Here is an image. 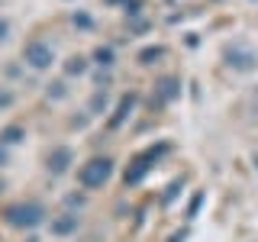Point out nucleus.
<instances>
[{"label":"nucleus","mask_w":258,"mask_h":242,"mask_svg":"<svg viewBox=\"0 0 258 242\" xmlns=\"http://www.w3.org/2000/svg\"><path fill=\"white\" fill-rule=\"evenodd\" d=\"M4 216H7L10 226H39L42 216H45V210L39 204H13V207H7Z\"/></svg>","instance_id":"2"},{"label":"nucleus","mask_w":258,"mask_h":242,"mask_svg":"<svg viewBox=\"0 0 258 242\" xmlns=\"http://www.w3.org/2000/svg\"><path fill=\"white\" fill-rule=\"evenodd\" d=\"M71 149H64V145H58V149H52V155H48V171L52 174H61V171H68V165H71Z\"/></svg>","instance_id":"4"},{"label":"nucleus","mask_w":258,"mask_h":242,"mask_svg":"<svg viewBox=\"0 0 258 242\" xmlns=\"http://www.w3.org/2000/svg\"><path fill=\"white\" fill-rule=\"evenodd\" d=\"M0 165H7V149L0 145Z\"/></svg>","instance_id":"19"},{"label":"nucleus","mask_w":258,"mask_h":242,"mask_svg":"<svg viewBox=\"0 0 258 242\" xmlns=\"http://www.w3.org/2000/svg\"><path fill=\"white\" fill-rule=\"evenodd\" d=\"M110 174H113V161L110 158H91L87 165H81L78 181H81V188L94 191V188H103Z\"/></svg>","instance_id":"1"},{"label":"nucleus","mask_w":258,"mask_h":242,"mask_svg":"<svg viewBox=\"0 0 258 242\" xmlns=\"http://www.w3.org/2000/svg\"><path fill=\"white\" fill-rule=\"evenodd\" d=\"M145 171H149V165H145V161H136V168H133V171H126V184H136V181H142V177H145Z\"/></svg>","instance_id":"12"},{"label":"nucleus","mask_w":258,"mask_h":242,"mask_svg":"<svg viewBox=\"0 0 258 242\" xmlns=\"http://www.w3.org/2000/svg\"><path fill=\"white\" fill-rule=\"evenodd\" d=\"M13 103V94H0V107H10Z\"/></svg>","instance_id":"18"},{"label":"nucleus","mask_w":258,"mask_h":242,"mask_svg":"<svg viewBox=\"0 0 258 242\" xmlns=\"http://www.w3.org/2000/svg\"><path fill=\"white\" fill-rule=\"evenodd\" d=\"M23 139H26V129H23V126L0 129V142H4V145H16V142H23Z\"/></svg>","instance_id":"7"},{"label":"nucleus","mask_w":258,"mask_h":242,"mask_svg":"<svg viewBox=\"0 0 258 242\" xmlns=\"http://www.w3.org/2000/svg\"><path fill=\"white\" fill-rule=\"evenodd\" d=\"M75 23H78V26H91V16H84V13H75Z\"/></svg>","instance_id":"15"},{"label":"nucleus","mask_w":258,"mask_h":242,"mask_svg":"<svg viewBox=\"0 0 258 242\" xmlns=\"http://www.w3.org/2000/svg\"><path fill=\"white\" fill-rule=\"evenodd\" d=\"M161 55H165V48H145V52L139 55V62L142 65H152L155 58H161Z\"/></svg>","instance_id":"13"},{"label":"nucleus","mask_w":258,"mask_h":242,"mask_svg":"<svg viewBox=\"0 0 258 242\" xmlns=\"http://www.w3.org/2000/svg\"><path fill=\"white\" fill-rule=\"evenodd\" d=\"M7 32H10V23H7V20H0V42L7 39Z\"/></svg>","instance_id":"17"},{"label":"nucleus","mask_w":258,"mask_h":242,"mask_svg":"<svg viewBox=\"0 0 258 242\" xmlns=\"http://www.w3.org/2000/svg\"><path fill=\"white\" fill-rule=\"evenodd\" d=\"M84 71H87V58H81V55L68 58V65H64V75H84Z\"/></svg>","instance_id":"11"},{"label":"nucleus","mask_w":258,"mask_h":242,"mask_svg":"<svg viewBox=\"0 0 258 242\" xmlns=\"http://www.w3.org/2000/svg\"><path fill=\"white\" fill-rule=\"evenodd\" d=\"M255 110H258V94H255Z\"/></svg>","instance_id":"20"},{"label":"nucleus","mask_w":258,"mask_h":242,"mask_svg":"<svg viewBox=\"0 0 258 242\" xmlns=\"http://www.w3.org/2000/svg\"><path fill=\"white\" fill-rule=\"evenodd\" d=\"M0 191H4V184H0Z\"/></svg>","instance_id":"21"},{"label":"nucleus","mask_w":258,"mask_h":242,"mask_svg":"<svg viewBox=\"0 0 258 242\" xmlns=\"http://www.w3.org/2000/svg\"><path fill=\"white\" fill-rule=\"evenodd\" d=\"M75 229H78V216L75 213H64V216H58V220H52L55 236H68V232H75Z\"/></svg>","instance_id":"6"},{"label":"nucleus","mask_w":258,"mask_h":242,"mask_svg":"<svg viewBox=\"0 0 258 242\" xmlns=\"http://www.w3.org/2000/svg\"><path fill=\"white\" fill-rule=\"evenodd\" d=\"M226 58H229V65H232V68H239V71L255 68V55L248 52V48H229V52H226Z\"/></svg>","instance_id":"5"},{"label":"nucleus","mask_w":258,"mask_h":242,"mask_svg":"<svg viewBox=\"0 0 258 242\" xmlns=\"http://www.w3.org/2000/svg\"><path fill=\"white\" fill-rule=\"evenodd\" d=\"M23 58H26L29 68L45 71V68H52L55 52H52V45H48V42H42V39H32V42H26V48H23Z\"/></svg>","instance_id":"3"},{"label":"nucleus","mask_w":258,"mask_h":242,"mask_svg":"<svg viewBox=\"0 0 258 242\" xmlns=\"http://www.w3.org/2000/svg\"><path fill=\"white\" fill-rule=\"evenodd\" d=\"M133 103H136V97H133V94H129V97H123V100H119V110H116V116L110 119V126H119V123H123V119H126V113L133 110Z\"/></svg>","instance_id":"9"},{"label":"nucleus","mask_w":258,"mask_h":242,"mask_svg":"<svg viewBox=\"0 0 258 242\" xmlns=\"http://www.w3.org/2000/svg\"><path fill=\"white\" fill-rule=\"evenodd\" d=\"M100 107H107V94H97L94 97V110H100Z\"/></svg>","instance_id":"16"},{"label":"nucleus","mask_w":258,"mask_h":242,"mask_svg":"<svg viewBox=\"0 0 258 242\" xmlns=\"http://www.w3.org/2000/svg\"><path fill=\"white\" fill-rule=\"evenodd\" d=\"M48 97H55V100L64 97V84H61V81H58V84H48Z\"/></svg>","instance_id":"14"},{"label":"nucleus","mask_w":258,"mask_h":242,"mask_svg":"<svg viewBox=\"0 0 258 242\" xmlns=\"http://www.w3.org/2000/svg\"><path fill=\"white\" fill-rule=\"evenodd\" d=\"M94 62L103 65V68H110V65H113V48L110 45H97L94 48Z\"/></svg>","instance_id":"10"},{"label":"nucleus","mask_w":258,"mask_h":242,"mask_svg":"<svg viewBox=\"0 0 258 242\" xmlns=\"http://www.w3.org/2000/svg\"><path fill=\"white\" fill-rule=\"evenodd\" d=\"M177 94H181V87H177V81L174 78H165V81H161V84H158V97H161V100H174V97Z\"/></svg>","instance_id":"8"}]
</instances>
